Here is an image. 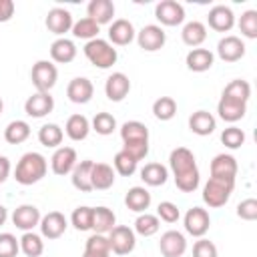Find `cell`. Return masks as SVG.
<instances>
[{
    "label": "cell",
    "instance_id": "8992f818",
    "mask_svg": "<svg viewBox=\"0 0 257 257\" xmlns=\"http://www.w3.org/2000/svg\"><path fill=\"white\" fill-rule=\"evenodd\" d=\"M108 243H110V253L128 255L137 247V235L126 225H114L112 231L108 233Z\"/></svg>",
    "mask_w": 257,
    "mask_h": 257
},
{
    "label": "cell",
    "instance_id": "6da1fadb",
    "mask_svg": "<svg viewBox=\"0 0 257 257\" xmlns=\"http://www.w3.org/2000/svg\"><path fill=\"white\" fill-rule=\"evenodd\" d=\"M169 167L173 171V179H175V185L179 191H183V193L197 191V187L201 183V175H199V167H197L193 151H189L187 147L173 149L169 155Z\"/></svg>",
    "mask_w": 257,
    "mask_h": 257
},
{
    "label": "cell",
    "instance_id": "f35d334b",
    "mask_svg": "<svg viewBox=\"0 0 257 257\" xmlns=\"http://www.w3.org/2000/svg\"><path fill=\"white\" fill-rule=\"evenodd\" d=\"M72 36L74 38H82V40H94V38H98V32H100V26L94 22V20H90L88 16H84V18H80V20H76L74 24H72Z\"/></svg>",
    "mask_w": 257,
    "mask_h": 257
},
{
    "label": "cell",
    "instance_id": "cb8c5ba5",
    "mask_svg": "<svg viewBox=\"0 0 257 257\" xmlns=\"http://www.w3.org/2000/svg\"><path fill=\"white\" fill-rule=\"evenodd\" d=\"M50 58L58 64H68L76 58V44L74 40L62 36V38H56L52 44H50Z\"/></svg>",
    "mask_w": 257,
    "mask_h": 257
},
{
    "label": "cell",
    "instance_id": "ab89813d",
    "mask_svg": "<svg viewBox=\"0 0 257 257\" xmlns=\"http://www.w3.org/2000/svg\"><path fill=\"white\" fill-rule=\"evenodd\" d=\"M221 96H229V98H235V100H241V102H247L249 96H251V84L247 80H241V78H235L231 80L225 88H223V94Z\"/></svg>",
    "mask_w": 257,
    "mask_h": 257
},
{
    "label": "cell",
    "instance_id": "4fadbf2b",
    "mask_svg": "<svg viewBox=\"0 0 257 257\" xmlns=\"http://www.w3.org/2000/svg\"><path fill=\"white\" fill-rule=\"evenodd\" d=\"M135 36H137L135 26L126 18H116L108 26V42L112 46H126L135 40Z\"/></svg>",
    "mask_w": 257,
    "mask_h": 257
},
{
    "label": "cell",
    "instance_id": "f1b7e54d",
    "mask_svg": "<svg viewBox=\"0 0 257 257\" xmlns=\"http://www.w3.org/2000/svg\"><path fill=\"white\" fill-rule=\"evenodd\" d=\"M92 163L94 161H80L76 163V167L72 169L70 173V181H72V187L78 189L80 193H90L92 191V185H90V171H92Z\"/></svg>",
    "mask_w": 257,
    "mask_h": 257
},
{
    "label": "cell",
    "instance_id": "7bdbcfd3",
    "mask_svg": "<svg viewBox=\"0 0 257 257\" xmlns=\"http://www.w3.org/2000/svg\"><path fill=\"white\" fill-rule=\"evenodd\" d=\"M70 223L76 231H92V207H76L70 215Z\"/></svg>",
    "mask_w": 257,
    "mask_h": 257
},
{
    "label": "cell",
    "instance_id": "b9f144b4",
    "mask_svg": "<svg viewBox=\"0 0 257 257\" xmlns=\"http://www.w3.org/2000/svg\"><path fill=\"white\" fill-rule=\"evenodd\" d=\"M153 114L159 120H171L177 114V102L173 96H159L153 102Z\"/></svg>",
    "mask_w": 257,
    "mask_h": 257
},
{
    "label": "cell",
    "instance_id": "1f68e13d",
    "mask_svg": "<svg viewBox=\"0 0 257 257\" xmlns=\"http://www.w3.org/2000/svg\"><path fill=\"white\" fill-rule=\"evenodd\" d=\"M181 38H183V42H185L187 46L199 48V46L205 42V38H207V26H205L203 22H199V20H191V22H187V24L183 26Z\"/></svg>",
    "mask_w": 257,
    "mask_h": 257
},
{
    "label": "cell",
    "instance_id": "3957f363",
    "mask_svg": "<svg viewBox=\"0 0 257 257\" xmlns=\"http://www.w3.org/2000/svg\"><path fill=\"white\" fill-rule=\"evenodd\" d=\"M235 189V179H221V177H209V181L203 187V201L211 209H219L227 205Z\"/></svg>",
    "mask_w": 257,
    "mask_h": 257
},
{
    "label": "cell",
    "instance_id": "680465c9",
    "mask_svg": "<svg viewBox=\"0 0 257 257\" xmlns=\"http://www.w3.org/2000/svg\"><path fill=\"white\" fill-rule=\"evenodd\" d=\"M2 108H4V102H2V98H0V114H2Z\"/></svg>",
    "mask_w": 257,
    "mask_h": 257
},
{
    "label": "cell",
    "instance_id": "c3c4849f",
    "mask_svg": "<svg viewBox=\"0 0 257 257\" xmlns=\"http://www.w3.org/2000/svg\"><path fill=\"white\" fill-rule=\"evenodd\" d=\"M157 217H159V221H165V223H177L181 219V211L175 203L161 201L157 207Z\"/></svg>",
    "mask_w": 257,
    "mask_h": 257
},
{
    "label": "cell",
    "instance_id": "836d02e7",
    "mask_svg": "<svg viewBox=\"0 0 257 257\" xmlns=\"http://www.w3.org/2000/svg\"><path fill=\"white\" fill-rule=\"evenodd\" d=\"M122 143H149V128L141 120H126L120 126Z\"/></svg>",
    "mask_w": 257,
    "mask_h": 257
},
{
    "label": "cell",
    "instance_id": "d4e9b609",
    "mask_svg": "<svg viewBox=\"0 0 257 257\" xmlns=\"http://www.w3.org/2000/svg\"><path fill=\"white\" fill-rule=\"evenodd\" d=\"M213 62H215V54L209 48H191L185 58L187 68L193 72H205L213 66Z\"/></svg>",
    "mask_w": 257,
    "mask_h": 257
},
{
    "label": "cell",
    "instance_id": "4316f807",
    "mask_svg": "<svg viewBox=\"0 0 257 257\" xmlns=\"http://www.w3.org/2000/svg\"><path fill=\"white\" fill-rule=\"evenodd\" d=\"M189 128L199 137H207L217 128V118L207 110H197L189 116Z\"/></svg>",
    "mask_w": 257,
    "mask_h": 257
},
{
    "label": "cell",
    "instance_id": "816d5d0a",
    "mask_svg": "<svg viewBox=\"0 0 257 257\" xmlns=\"http://www.w3.org/2000/svg\"><path fill=\"white\" fill-rule=\"evenodd\" d=\"M237 217L243 221H255L257 219V201L255 199H245L237 205Z\"/></svg>",
    "mask_w": 257,
    "mask_h": 257
},
{
    "label": "cell",
    "instance_id": "f5cc1de1",
    "mask_svg": "<svg viewBox=\"0 0 257 257\" xmlns=\"http://www.w3.org/2000/svg\"><path fill=\"white\" fill-rule=\"evenodd\" d=\"M122 151L128 153L139 163L149 155V143H122Z\"/></svg>",
    "mask_w": 257,
    "mask_h": 257
},
{
    "label": "cell",
    "instance_id": "30bf717a",
    "mask_svg": "<svg viewBox=\"0 0 257 257\" xmlns=\"http://www.w3.org/2000/svg\"><path fill=\"white\" fill-rule=\"evenodd\" d=\"M44 24H46L48 32H52V34H56L58 38H62L66 32H70V30H72L74 20H72V14H70L66 8L54 6V8H50V10H48Z\"/></svg>",
    "mask_w": 257,
    "mask_h": 257
},
{
    "label": "cell",
    "instance_id": "ffe728a7",
    "mask_svg": "<svg viewBox=\"0 0 257 257\" xmlns=\"http://www.w3.org/2000/svg\"><path fill=\"white\" fill-rule=\"evenodd\" d=\"M94 94V86L86 76H76L66 86V96L74 104H86Z\"/></svg>",
    "mask_w": 257,
    "mask_h": 257
},
{
    "label": "cell",
    "instance_id": "11a10c76",
    "mask_svg": "<svg viewBox=\"0 0 257 257\" xmlns=\"http://www.w3.org/2000/svg\"><path fill=\"white\" fill-rule=\"evenodd\" d=\"M8 175H10V161L4 155H0V185L8 179Z\"/></svg>",
    "mask_w": 257,
    "mask_h": 257
},
{
    "label": "cell",
    "instance_id": "8fae6325",
    "mask_svg": "<svg viewBox=\"0 0 257 257\" xmlns=\"http://www.w3.org/2000/svg\"><path fill=\"white\" fill-rule=\"evenodd\" d=\"M159 251L163 253V257H183V253L187 251L185 235L175 229L165 231L159 239Z\"/></svg>",
    "mask_w": 257,
    "mask_h": 257
},
{
    "label": "cell",
    "instance_id": "74e56055",
    "mask_svg": "<svg viewBox=\"0 0 257 257\" xmlns=\"http://www.w3.org/2000/svg\"><path fill=\"white\" fill-rule=\"evenodd\" d=\"M161 229V221L157 215H151V213H141L135 221V235H141V237H153L155 233H159Z\"/></svg>",
    "mask_w": 257,
    "mask_h": 257
},
{
    "label": "cell",
    "instance_id": "f6af8a7d",
    "mask_svg": "<svg viewBox=\"0 0 257 257\" xmlns=\"http://www.w3.org/2000/svg\"><path fill=\"white\" fill-rule=\"evenodd\" d=\"M112 165H114V173H118V175H122V177H131V175H135L139 163H137L128 153H124V151L120 149V151L114 155Z\"/></svg>",
    "mask_w": 257,
    "mask_h": 257
},
{
    "label": "cell",
    "instance_id": "9c48e42d",
    "mask_svg": "<svg viewBox=\"0 0 257 257\" xmlns=\"http://www.w3.org/2000/svg\"><path fill=\"white\" fill-rule=\"evenodd\" d=\"M137 42L143 50L147 52H155V50H161L167 42V34L165 30L159 26V24H147L143 26L139 32H137Z\"/></svg>",
    "mask_w": 257,
    "mask_h": 257
},
{
    "label": "cell",
    "instance_id": "484cf974",
    "mask_svg": "<svg viewBox=\"0 0 257 257\" xmlns=\"http://www.w3.org/2000/svg\"><path fill=\"white\" fill-rule=\"evenodd\" d=\"M86 14L90 20L100 24H110L114 16V4L110 0H90L86 6Z\"/></svg>",
    "mask_w": 257,
    "mask_h": 257
},
{
    "label": "cell",
    "instance_id": "603a6c76",
    "mask_svg": "<svg viewBox=\"0 0 257 257\" xmlns=\"http://www.w3.org/2000/svg\"><path fill=\"white\" fill-rule=\"evenodd\" d=\"M114 169L106 163H92V171H90V185L92 191H106L114 185Z\"/></svg>",
    "mask_w": 257,
    "mask_h": 257
},
{
    "label": "cell",
    "instance_id": "d6a6232c",
    "mask_svg": "<svg viewBox=\"0 0 257 257\" xmlns=\"http://www.w3.org/2000/svg\"><path fill=\"white\" fill-rule=\"evenodd\" d=\"M141 179L149 187H161L169 179V169L165 165H161V163H147L141 169Z\"/></svg>",
    "mask_w": 257,
    "mask_h": 257
},
{
    "label": "cell",
    "instance_id": "ee69618b",
    "mask_svg": "<svg viewBox=\"0 0 257 257\" xmlns=\"http://www.w3.org/2000/svg\"><path fill=\"white\" fill-rule=\"evenodd\" d=\"M90 128L96 131L102 137H108L116 128V118L110 112H96L94 118H92V122H90Z\"/></svg>",
    "mask_w": 257,
    "mask_h": 257
},
{
    "label": "cell",
    "instance_id": "e575fe53",
    "mask_svg": "<svg viewBox=\"0 0 257 257\" xmlns=\"http://www.w3.org/2000/svg\"><path fill=\"white\" fill-rule=\"evenodd\" d=\"M64 139V131L56 124V122H46L38 128V141L42 147H48V149H58V145L62 143Z\"/></svg>",
    "mask_w": 257,
    "mask_h": 257
},
{
    "label": "cell",
    "instance_id": "7402d4cb",
    "mask_svg": "<svg viewBox=\"0 0 257 257\" xmlns=\"http://www.w3.org/2000/svg\"><path fill=\"white\" fill-rule=\"evenodd\" d=\"M237 161L233 155L219 153L211 161V177H221V179H235L237 177Z\"/></svg>",
    "mask_w": 257,
    "mask_h": 257
},
{
    "label": "cell",
    "instance_id": "8d00e7d4",
    "mask_svg": "<svg viewBox=\"0 0 257 257\" xmlns=\"http://www.w3.org/2000/svg\"><path fill=\"white\" fill-rule=\"evenodd\" d=\"M30 137V124L26 120H12L4 128V139L10 145H20Z\"/></svg>",
    "mask_w": 257,
    "mask_h": 257
},
{
    "label": "cell",
    "instance_id": "44dd1931",
    "mask_svg": "<svg viewBox=\"0 0 257 257\" xmlns=\"http://www.w3.org/2000/svg\"><path fill=\"white\" fill-rule=\"evenodd\" d=\"M217 112L219 118H223L225 122H237L245 116L247 112V102L229 98V96H221V100L217 102Z\"/></svg>",
    "mask_w": 257,
    "mask_h": 257
},
{
    "label": "cell",
    "instance_id": "4dcf8cb0",
    "mask_svg": "<svg viewBox=\"0 0 257 257\" xmlns=\"http://www.w3.org/2000/svg\"><path fill=\"white\" fill-rule=\"evenodd\" d=\"M116 225V215L108 207H92V231L106 235Z\"/></svg>",
    "mask_w": 257,
    "mask_h": 257
},
{
    "label": "cell",
    "instance_id": "7dc6e473",
    "mask_svg": "<svg viewBox=\"0 0 257 257\" xmlns=\"http://www.w3.org/2000/svg\"><path fill=\"white\" fill-rule=\"evenodd\" d=\"M221 143H223L227 149H231V151L241 149V147L245 145V133H243L239 126L231 124V126H227V128L221 133Z\"/></svg>",
    "mask_w": 257,
    "mask_h": 257
},
{
    "label": "cell",
    "instance_id": "83f0119b",
    "mask_svg": "<svg viewBox=\"0 0 257 257\" xmlns=\"http://www.w3.org/2000/svg\"><path fill=\"white\" fill-rule=\"evenodd\" d=\"M64 133L70 141H84L90 133V120L84 114H70L64 124Z\"/></svg>",
    "mask_w": 257,
    "mask_h": 257
},
{
    "label": "cell",
    "instance_id": "7a4b0ae2",
    "mask_svg": "<svg viewBox=\"0 0 257 257\" xmlns=\"http://www.w3.org/2000/svg\"><path fill=\"white\" fill-rule=\"evenodd\" d=\"M46 171H48L46 159L40 153L30 151V153H24L20 157V161L16 163L14 179L20 185H34L46 177Z\"/></svg>",
    "mask_w": 257,
    "mask_h": 257
},
{
    "label": "cell",
    "instance_id": "f907efd6",
    "mask_svg": "<svg viewBox=\"0 0 257 257\" xmlns=\"http://www.w3.org/2000/svg\"><path fill=\"white\" fill-rule=\"evenodd\" d=\"M193 257H219L217 245L205 237H199V241L193 245Z\"/></svg>",
    "mask_w": 257,
    "mask_h": 257
},
{
    "label": "cell",
    "instance_id": "e0dca14e",
    "mask_svg": "<svg viewBox=\"0 0 257 257\" xmlns=\"http://www.w3.org/2000/svg\"><path fill=\"white\" fill-rule=\"evenodd\" d=\"M207 22H209V28H213L215 32H229L235 26V14L229 6L217 4L209 10Z\"/></svg>",
    "mask_w": 257,
    "mask_h": 257
},
{
    "label": "cell",
    "instance_id": "277c9868",
    "mask_svg": "<svg viewBox=\"0 0 257 257\" xmlns=\"http://www.w3.org/2000/svg\"><path fill=\"white\" fill-rule=\"evenodd\" d=\"M84 56L88 58V62L92 66H96L100 70H106V68H110L116 62L118 52H116V48L108 40L94 38V40H88L84 44Z\"/></svg>",
    "mask_w": 257,
    "mask_h": 257
},
{
    "label": "cell",
    "instance_id": "ba28073f",
    "mask_svg": "<svg viewBox=\"0 0 257 257\" xmlns=\"http://www.w3.org/2000/svg\"><path fill=\"white\" fill-rule=\"evenodd\" d=\"M183 225H185V231L193 237H205V233L209 231L211 227V217L207 213V209L203 207H191L185 217H183Z\"/></svg>",
    "mask_w": 257,
    "mask_h": 257
},
{
    "label": "cell",
    "instance_id": "5b68a950",
    "mask_svg": "<svg viewBox=\"0 0 257 257\" xmlns=\"http://www.w3.org/2000/svg\"><path fill=\"white\" fill-rule=\"evenodd\" d=\"M30 80L36 88V92H50L58 80V68L50 60H38L32 64Z\"/></svg>",
    "mask_w": 257,
    "mask_h": 257
},
{
    "label": "cell",
    "instance_id": "681fc988",
    "mask_svg": "<svg viewBox=\"0 0 257 257\" xmlns=\"http://www.w3.org/2000/svg\"><path fill=\"white\" fill-rule=\"evenodd\" d=\"M20 243L12 233H0V257H16Z\"/></svg>",
    "mask_w": 257,
    "mask_h": 257
},
{
    "label": "cell",
    "instance_id": "d590c367",
    "mask_svg": "<svg viewBox=\"0 0 257 257\" xmlns=\"http://www.w3.org/2000/svg\"><path fill=\"white\" fill-rule=\"evenodd\" d=\"M20 251L26 255V257H40L44 253V241H42V235L34 233V231H26L20 239Z\"/></svg>",
    "mask_w": 257,
    "mask_h": 257
},
{
    "label": "cell",
    "instance_id": "5bb4252c",
    "mask_svg": "<svg viewBox=\"0 0 257 257\" xmlns=\"http://www.w3.org/2000/svg\"><path fill=\"white\" fill-rule=\"evenodd\" d=\"M38 227H40V235L44 239H58V237L64 235V231L68 227V221L60 211H50L40 219Z\"/></svg>",
    "mask_w": 257,
    "mask_h": 257
},
{
    "label": "cell",
    "instance_id": "f546056e",
    "mask_svg": "<svg viewBox=\"0 0 257 257\" xmlns=\"http://www.w3.org/2000/svg\"><path fill=\"white\" fill-rule=\"evenodd\" d=\"M151 193L145 187H131L124 195V205L135 213H147L151 207Z\"/></svg>",
    "mask_w": 257,
    "mask_h": 257
},
{
    "label": "cell",
    "instance_id": "bcb514c9",
    "mask_svg": "<svg viewBox=\"0 0 257 257\" xmlns=\"http://www.w3.org/2000/svg\"><path fill=\"white\" fill-rule=\"evenodd\" d=\"M239 30L245 38H257V10H245L239 16Z\"/></svg>",
    "mask_w": 257,
    "mask_h": 257
},
{
    "label": "cell",
    "instance_id": "52a82bcc",
    "mask_svg": "<svg viewBox=\"0 0 257 257\" xmlns=\"http://www.w3.org/2000/svg\"><path fill=\"white\" fill-rule=\"evenodd\" d=\"M155 18L163 26H179L185 22V8L177 0H161L155 6Z\"/></svg>",
    "mask_w": 257,
    "mask_h": 257
},
{
    "label": "cell",
    "instance_id": "d6986e66",
    "mask_svg": "<svg viewBox=\"0 0 257 257\" xmlns=\"http://www.w3.org/2000/svg\"><path fill=\"white\" fill-rule=\"evenodd\" d=\"M52 108H54V98L50 96V92H34L24 102V112L32 118H42L50 114Z\"/></svg>",
    "mask_w": 257,
    "mask_h": 257
},
{
    "label": "cell",
    "instance_id": "6f0895ef",
    "mask_svg": "<svg viewBox=\"0 0 257 257\" xmlns=\"http://www.w3.org/2000/svg\"><path fill=\"white\" fill-rule=\"evenodd\" d=\"M82 257H104V255H88V253H82Z\"/></svg>",
    "mask_w": 257,
    "mask_h": 257
},
{
    "label": "cell",
    "instance_id": "7c38bea8",
    "mask_svg": "<svg viewBox=\"0 0 257 257\" xmlns=\"http://www.w3.org/2000/svg\"><path fill=\"white\" fill-rule=\"evenodd\" d=\"M217 56L225 62H237L245 56V42L235 34H227L217 42Z\"/></svg>",
    "mask_w": 257,
    "mask_h": 257
},
{
    "label": "cell",
    "instance_id": "9f6ffc18",
    "mask_svg": "<svg viewBox=\"0 0 257 257\" xmlns=\"http://www.w3.org/2000/svg\"><path fill=\"white\" fill-rule=\"evenodd\" d=\"M6 219H8V209L4 205H0V227L6 223Z\"/></svg>",
    "mask_w": 257,
    "mask_h": 257
},
{
    "label": "cell",
    "instance_id": "2e32d148",
    "mask_svg": "<svg viewBox=\"0 0 257 257\" xmlns=\"http://www.w3.org/2000/svg\"><path fill=\"white\" fill-rule=\"evenodd\" d=\"M40 219H42V215H40V211H38V207H34V205H20V207H16L14 211H12V223H14V227L16 229H20V231H32L34 227H38L40 225Z\"/></svg>",
    "mask_w": 257,
    "mask_h": 257
},
{
    "label": "cell",
    "instance_id": "9a60e30c",
    "mask_svg": "<svg viewBox=\"0 0 257 257\" xmlns=\"http://www.w3.org/2000/svg\"><path fill=\"white\" fill-rule=\"evenodd\" d=\"M78 159H76V151L72 147H58L50 159V167L52 173L58 177H64L68 173H72V169L76 167Z\"/></svg>",
    "mask_w": 257,
    "mask_h": 257
},
{
    "label": "cell",
    "instance_id": "db71d44e",
    "mask_svg": "<svg viewBox=\"0 0 257 257\" xmlns=\"http://www.w3.org/2000/svg\"><path fill=\"white\" fill-rule=\"evenodd\" d=\"M14 2L12 0H0V22H8L14 16Z\"/></svg>",
    "mask_w": 257,
    "mask_h": 257
},
{
    "label": "cell",
    "instance_id": "ac0fdd59",
    "mask_svg": "<svg viewBox=\"0 0 257 257\" xmlns=\"http://www.w3.org/2000/svg\"><path fill=\"white\" fill-rule=\"evenodd\" d=\"M131 92V80L124 72H112L104 82V94L112 102H120Z\"/></svg>",
    "mask_w": 257,
    "mask_h": 257
},
{
    "label": "cell",
    "instance_id": "60d3db41",
    "mask_svg": "<svg viewBox=\"0 0 257 257\" xmlns=\"http://www.w3.org/2000/svg\"><path fill=\"white\" fill-rule=\"evenodd\" d=\"M84 253L110 257V243H108V237H106V235H100V233H92V235L86 239V243H84Z\"/></svg>",
    "mask_w": 257,
    "mask_h": 257
}]
</instances>
